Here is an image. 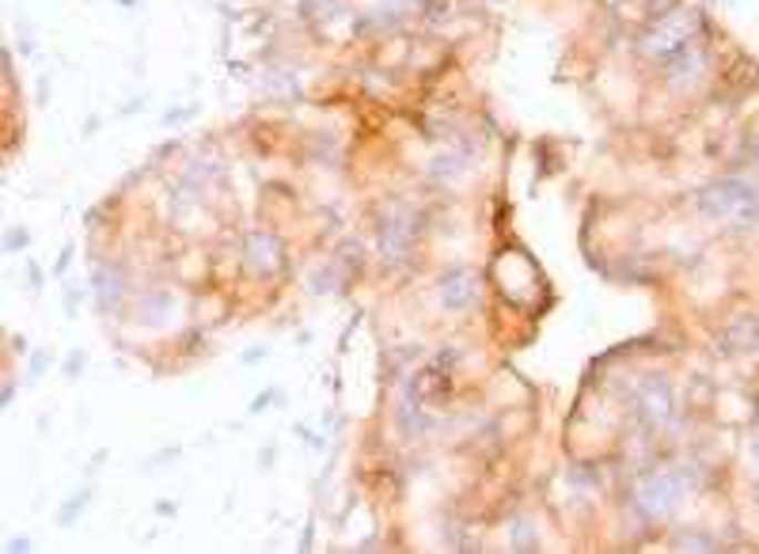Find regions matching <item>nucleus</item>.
<instances>
[{
    "mask_svg": "<svg viewBox=\"0 0 759 554\" xmlns=\"http://www.w3.org/2000/svg\"><path fill=\"white\" fill-rule=\"evenodd\" d=\"M699 205L714 220H721V225H729V228H759V194L752 186L737 183V178L707 186V191L699 194Z\"/></svg>",
    "mask_w": 759,
    "mask_h": 554,
    "instance_id": "1",
    "label": "nucleus"
},
{
    "mask_svg": "<svg viewBox=\"0 0 759 554\" xmlns=\"http://www.w3.org/2000/svg\"><path fill=\"white\" fill-rule=\"evenodd\" d=\"M695 23H699V20H695V12H684V8H668L665 16L649 20V27L642 31V39H638L642 58H649V61H673L684 47H691V42H695Z\"/></svg>",
    "mask_w": 759,
    "mask_h": 554,
    "instance_id": "2",
    "label": "nucleus"
},
{
    "mask_svg": "<svg viewBox=\"0 0 759 554\" xmlns=\"http://www.w3.org/2000/svg\"><path fill=\"white\" fill-rule=\"evenodd\" d=\"M414 236H418V217L407 205H391L388 213H380L377 220V247L383 255V263H403L414 252Z\"/></svg>",
    "mask_w": 759,
    "mask_h": 554,
    "instance_id": "3",
    "label": "nucleus"
},
{
    "mask_svg": "<svg viewBox=\"0 0 759 554\" xmlns=\"http://www.w3.org/2000/svg\"><path fill=\"white\" fill-rule=\"evenodd\" d=\"M437 300H441L444 311H475L482 304V277L475 270H449L437 281Z\"/></svg>",
    "mask_w": 759,
    "mask_h": 554,
    "instance_id": "4",
    "label": "nucleus"
},
{
    "mask_svg": "<svg viewBox=\"0 0 759 554\" xmlns=\"http://www.w3.org/2000/svg\"><path fill=\"white\" fill-rule=\"evenodd\" d=\"M239 258H244V266L252 274L270 277L285 266V247L278 236H270V232H247L244 244H239Z\"/></svg>",
    "mask_w": 759,
    "mask_h": 554,
    "instance_id": "5",
    "label": "nucleus"
},
{
    "mask_svg": "<svg viewBox=\"0 0 759 554\" xmlns=\"http://www.w3.org/2000/svg\"><path fill=\"white\" fill-rule=\"evenodd\" d=\"M673 410H676V399H673V388H668V383H660V380H646V383H642V391H638V414L646 418V422L665 425L668 418H673Z\"/></svg>",
    "mask_w": 759,
    "mask_h": 554,
    "instance_id": "6",
    "label": "nucleus"
},
{
    "mask_svg": "<svg viewBox=\"0 0 759 554\" xmlns=\"http://www.w3.org/2000/svg\"><path fill=\"white\" fill-rule=\"evenodd\" d=\"M638 502H642V509H649L654 516L668 513V509L680 502V482L668 479V475L646 479V482H642V490H638Z\"/></svg>",
    "mask_w": 759,
    "mask_h": 554,
    "instance_id": "7",
    "label": "nucleus"
}]
</instances>
